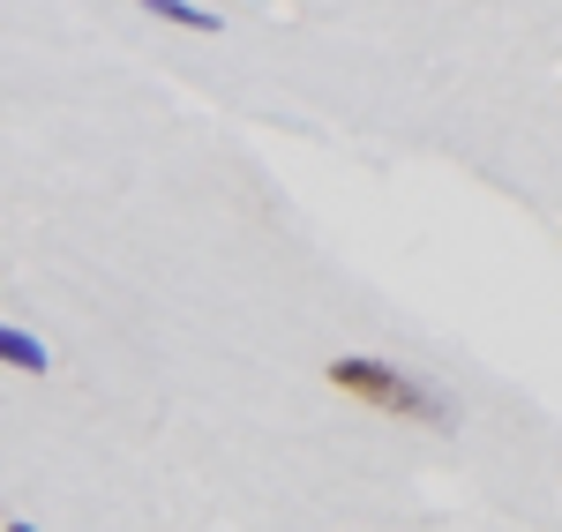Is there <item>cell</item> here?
Instances as JSON below:
<instances>
[{
  "label": "cell",
  "instance_id": "6da1fadb",
  "mask_svg": "<svg viewBox=\"0 0 562 532\" xmlns=\"http://www.w3.org/2000/svg\"><path fill=\"white\" fill-rule=\"evenodd\" d=\"M330 390H346V398L375 405V412H397V420H420V428H450V420H458V405L442 398L428 375L390 367V360H368V353L330 360Z\"/></svg>",
  "mask_w": 562,
  "mask_h": 532
},
{
  "label": "cell",
  "instance_id": "7a4b0ae2",
  "mask_svg": "<svg viewBox=\"0 0 562 532\" xmlns=\"http://www.w3.org/2000/svg\"><path fill=\"white\" fill-rule=\"evenodd\" d=\"M0 367H15V375H45L53 353H45V338L15 330V322H0Z\"/></svg>",
  "mask_w": 562,
  "mask_h": 532
},
{
  "label": "cell",
  "instance_id": "3957f363",
  "mask_svg": "<svg viewBox=\"0 0 562 532\" xmlns=\"http://www.w3.org/2000/svg\"><path fill=\"white\" fill-rule=\"evenodd\" d=\"M135 8H150L158 23H180V31H217L211 8H188V0H135Z\"/></svg>",
  "mask_w": 562,
  "mask_h": 532
},
{
  "label": "cell",
  "instance_id": "277c9868",
  "mask_svg": "<svg viewBox=\"0 0 562 532\" xmlns=\"http://www.w3.org/2000/svg\"><path fill=\"white\" fill-rule=\"evenodd\" d=\"M0 532H38V525H23V518H8V525H0Z\"/></svg>",
  "mask_w": 562,
  "mask_h": 532
}]
</instances>
